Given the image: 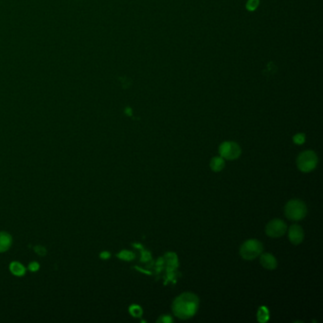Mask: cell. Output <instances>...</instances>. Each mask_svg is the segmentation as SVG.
<instances>
[{
	"label": "cell",
	"instance_id": "ac0fdd59",
	"mask_svg": "<svg viewBox=\"0 0 323 323\" xmlns=\"http://www.w3.org/2000/svg\"><path fill=\"white\" fill-rule=\"evenodd\" d=\"M258 316H259V320H260L262 317H263V318L266 317V318L269 320V311L266 309V307H261V309L259 311Z\"/></svg>",
	"mask_w": 323,
	"mask_h": 323
},
{
	"label": "cell",
	"instance_id": "ffe728a7",
	"mask_svg": "<svg viewBox=\"0 0 323 323\" xmlns=\"http://www.w3.org/2000/svg\"><path fill=\"white\" fill-rule=\"evenodd\" d=\"M38 269H39V266L36 263H31L29 265V269L32 270V271H36Z\"/></svg>",
	"mask_w": 323,
	"mask_h": 323
},
{
	"label": "cell",
	"instance_id": "4fadbf2b",
	"mask_svg": "<svg viewBox=\"0 0 323 323\" xmlns=\"http://www.w3.org/2000/svg\"><path fill=\"white\" fill-rule=\"evenodd\" d=\"M118 257L124 261H131L135 258V254L129 250H122L121 253L118 254Z\"/></svg>",
	"mask_w": 323,
	"mask_h": 323
},
{
	"label": "cell",
	"instance_id": "8992f818",
	"mask_svg": "<svg viewBox=\"0 0 323 323\" xmlns=\"http://www.w3.org/2000/svg\"><path fill=\"white\" fill-rule=\"evenodd\" d=\"M287 226L281 219H274L270 221L269 223L267 225L266 228V232L267 234L272 237V238H278L282 237L283 234L286 232Z\"/></svg>",
	"mask_w": 323,
	"mask_h": 323
},
{
	"label": "cell",
	"instance_id": "5bb4252c",
	"mask_svg": "<svg viewBox=\"0 0 323 323\" xmlns=\"http://www.w3.org/2000/svg\"><path fill=\"white\" fill-rule=\"evenodd\" d=\"M129 311H130V313H131V315H132L133 317L138 318V317H140V316L142 315V309H141V307L138 306V305H132V306L130 307Z\"/></svg>",
	"mask_w": 323,
	"mask_h": 323
},
{
	"label": "cell",
	"instance_id": "8fae6325",
	"mask_svg": "<svg viewBox=\"0 0 323 323\" xmlns=\"http://www.w3.org/2000/svg\"><path fill=\"white\" fill-rule=\"evenodd\" d=\"M211 168L215 172H220L225 168V160L221 157H215L211 162Z\"/></svg>",
	"mask_w": 323,
	"mask_h": 323
},
{
	"label": "cell",
	"instance_id": "6da1fadb",
	"mask_svg": "<svg viewBox=\"0 0 323 323\" xmlns=\"http://www.w3.org/2000/svg\"><path fill=\"white\" fill-rule=\"evenodd\" d=\"M199 308V298L193 293L186 292L175 297L172 309L176 318L188 320L192 318Z\"/></svg>",
	"mask_w": 323,
	"mask_h": 323
},
{
	"label": "cell",
	"instance_id": "2e32d148",
	"mask_svg": "<svg viewBox=\"0 0 323 323\" xmlns=\"http://www.w3.org/2000/svg\"><path fill=\"white\" fill-rule=\"evenodd\" d=\"M174 322L173 318L169 315H164V316H162L159 320H158V323H172Z\"/></svg>",
	"mask_w": 323,
	"mask_h": 323
},
{
	"label": "cell",
	"instance_id": "d6986e66",
	"mask_svg": "<svg viewBox=\"0 0 323 323\" xmlns=\"http://www.w3.org/2000/svg\"><path fill=\"white\" fill-rule=\"evenodd\" d=\"M151 260V254L148 251H144L141 256V261L142 262H148Z\"/></svg>",
	"mask_w": 323,
	"mask_h": 323
},
{
	"label": "cell",
	"instance_id": "7a4b0ae2",
	"mask_svg": "<svg viewBox=\"0 0 323 323\" xmlns=\"http://www.w3.org/2000/svg\"><path fill=\"white\" fill-rule=\"evenodd\" d=\"M284 214L289 220L299 221L307 215V207L301 200L292 199L285 205Z\"/></svg>",
	"mask_w": 323,
	"mask_h": 323
},
{
	"label": "cell",
	"instance_id": "3957f363",
	"mask_svg": "<svg viewBox=\"0 0 323 323\" xmlns=\"http://www.w3.org/2000/svg\"><path fill=\"white\" fill-rule=\"evenodd\" d=\"M319 162L318 156L313 151H304L300 153L296 159V165L300 172L309 173L313 171Z\"/></svg>",
	"mask_w": 323,
	"mask_h": 323
},
{
	"label": "cell",
	"instance_id": "9a60e30c",
	"mask_svg": "<svg viewBox=\"0 0 323 323\" xmlns=\"http://www.w3.org/2000/svg\"><path fill=\"white\" fill-rule=\"evenodd\" d=\"M293 140H294V142H295L296 144H298V145H300V144H303V143H304V141H305V135H304V134H302V133L296 134V135H294V137H293Z\"/></svg>",
	"mask_w": 323,
	"mask_h": 323
},
{
	"label": "cell",
	"instance_id": "5b68a950",
	"mask_svg": "<svg viewBox=\"0 0 323 323\" xmlns=\"http://www.w3.org/2000/svg\"><path fill=\"white\" fill-rule=\"evenodd\" d=\"M242 150L240 145L234 141H225L219 147V154L221 158L228 161L237 160L241 156Z\"/></svg>",
	"mask_w": 323,
	"mask_h": 323
},
{
	"label": "cell",
	"instance_id": "52a82bcc",
	"mask_svg": "<svg viewBox=\"0 0 323 323\" xmlns=\"http://www.w3.org/2000/svg\"><path fill=\"white\" fill-rule=\"evenodd\" d=\"M288 236H289L290 242H292L293 244H298L303 241V238H304L303 229L300 226H298L296 224L292 225L289 229Z\"/></svg>",
	"mask_w": 323,
	"mask_h": 323
},
{
	"label": "cell",
	"instance_id": "44dd1931",
	"mask_svg": "<svg viewBox=\"0 0 323 323\" xmlns=\"http://www.w3.org/2000/svg\"><path fill=\"white\" fill-rule=\"evenodd\" d=\"M109 256H110V253H109V252H103V253L101 254V257H102V258H104V259L109 258Z\"/></svg>",
	"mask_w": 323,
	"mask_h": 323
},
{
	"label": "cell",
	"instance_id": "e0dca14e",
	"mask_svg": "<svg viewBox=\"0 0 323 323\" xmlns=\"http://www.w3.org/2000/svg\"><path fill=\"white\" fill-rule=\"evenodd\" d=\"M258 3H259V0H249L248 3H247V5H246V7L250 11L255 10L257 6H258Z\"/></svg>",
	"mask_w": 323,
	"mask_h": 323
},
{
	"label": "cell",
	"instance_id": "ba28073f",
	"mask_svg": "<svg viewBox=\"0 0 323 323\" xmlns=\"http://www.w3.org/2000/svg\"><path fill=\"white\" fill-rule=\"evenodd\" d=\"M260 262L261 265L266 269L273 270L277 268V260L274 256L270 253H264L260 255Z\"/></svg>",
	"mask_w": 323,
	"mask_h": 323
},
{
	"label": "cell",
	"instance_id": "7c38bea8",
	"mask_svg": "<svg viewBox=\"0 0 323 323\" xmlns=\"http://www.w3.org/2000/svg\"><path fill=\"white\" fill-rule=\"evenodd\" d=\"M10 269L14 275H17V276H21L25 273V268L19 263H13L11 265Z\"/></svg>",
	"mask_w": 323,
	"mask_h": 323
},
{
	"label": "cell",
	"instance_id": "9c48e42d",
	"mask_svg": "<svg viewBox=\"0 0 323 323\" xmlns=\"http://www.w3.org/2000/svg\"><path fill=\"white\" fill-rule=\"evenodd\" d=\"M164 265L167 267V271H172V270H176L179 266L177 256L174 252H167L164 257Z\"/></svg>",
	"mask_w": 323,
	"mask_h": 323
},
{
	"label": "cell",
	"instance_id": "277c9868",
	"mask_svg": "<svg viewBox=\"0 0 323 323\" xmlns=\"http://www.w3.org/2000/svg\"><path fill=\"white\" fill-rule=\"evenodd\" d=\"M263 250L264 245L262 242L256 239H249L241 245L240 254L244 260H253L261 255Z\"/></svg>",
	"mask_w": 323,
	"mask_h": 323
},
{
	"label": "cell",
	"instance_id": "30bf717a",
	"mask_svg": "<svg viewBox=\"0 0 323 323\" xmlns=\"http://www.w3.org/2000/svg\"><path fill=\"white\" fill-rule=\"evenodd\" d=\"M12 243V238L5 232H0V251L7 250Z\"/></svg>",
	"mask_w": 323,
	"mask_h": 323
}]
</instances>
